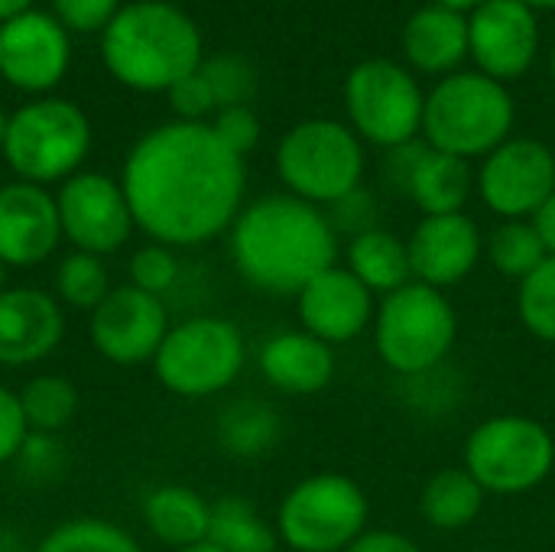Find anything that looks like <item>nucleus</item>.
I'll use <instances>...</instances> for the list:
<instances>
[{"label": "nucleus", "instance_id": "29", "mask_svg": "<svg viewBox=\"0 0 555 552\" xmlns=\"http://www.w3.org/2000/svg\"><path fill=\"white\" fill-rule=\"evenodd\" d=\"M485 254L501 277H511L517 283L527 280L550 257L533 221H501L485 238Z\"/></svg>", "mask_w": 555, "mask_h": 552}, {"label": "nucleus", "instance_id": "34", "mask_svg": "<svg viewBox=\"0 0 555 552\" xmlns=\"http://www.w3.org/2000/svg\"><path fill=\"white\" fill-rule=\"evenodd\" d=\"M202 75L211 85V94H215L218 111L221 107L247 104L254 98V91H257V72H254V65L244 55H234V52H221V55L205 59L202 62Z\"/></svg>", "mask_w": 555, "mask_h": 552}, {"label": "nucleus", "instance_id": "14", "mask_svg": "<svg viewBox=\"0 0 555 552\" xmlns=\"http://www.w3.org/2000/svg\"><path fill=\"white\" fill-rule=\"evenodd\" d=\"M540 52V20L524 0H488L468 13V55L478 72L507 85L530 72Z\"/></svg>", "mask_w": 555, "mask_h": 552}, {"label": "nucleus", "instance_id": "10", "mask_svg": "<svg viewBox=\"0 0 555 552\" xmlns=\"http://www.w3.org/2000/svg\"><path fill=\"white\" fill-rule=\"evenodd\" d=\"M247 361L244 335L234 322L195 316L166 332L153 368L159 384L185 400H202L228 390Z\"/></svg>", "mask_w": 555, "mask_h": 552}, {"label": "nucleus", "instance_id": "42", "mask_svg": "<svg viewBox=\"0 0 555 552\" xmlns=\"http://www.w3.org/2000/svg\"><path fill=\"white\" fill-rule=\"evenodd\" d=\"M423 150H426V140H410V143H403V146L387 150L384 179H387V185H390L393 192H406L410 176H413V169H416Z\"/></svg>", "mask_w": 555, "mask_h": 552}, {"label": "nucleus", "instance_id": "35", "mask_svg": "<svg viewBox=\"0 0 555 552\" xmlns=\"http://www.w3.org/2000/svg\"><path fill=\"white\" fill-rule=\"evenodd\" d=\"M179 280V260L172 254V247L166 244H146L133 254L130 260V286L150 293V296H163L176 286Z\"/></svg>", "mask_w": 555, "mask_h": 552}, {"label": "nucleus", "instance_id": "39", "mask_svg": "<svg viewBox=\"0 0 555 552\" xmlns=\"http://www.w3.org/2000/svg\"><path fill=\"white\" fill-rule=\"evenodd\" d=\"M52 7H55V20L65 29L94 33V29H107V23L120 10V0H52Z\"/></svg>", "mask_w": 555, "mask_h": 552}, {"label": "nucleus", "instance_id": "30", "mask_svg": "<svg viewBox=\"0 0 555 552\" xmlns=\"http://www.w3.org/2000/svg\"><path fill=\"white\" fill-rule=\"evenodd\" d=\"M20 403H23L29 429L52 436L72 423V416L78 410V390L72 381H65L59 374H39L23 387Z\"/></svg>", "mask_w": 555, "mask_h": 552}, {"label": "nucleus", "instance_id": "25", "mask_svg": "<svg viewBox=\"0 0 555 552\" xmlns=\"http://www.w3.org/2000/svg\"><path fill=\"white\" fill-rule=\"evenodd\" d=\"M345 267L380 299L397 293L400 286L413 283L406 241L387 228H371V231L351 238L348 254H345Z\"/></svg>", "mask_w": 555, "mask_h": 552}, {"label": "nucleus", "instance_id": "51", "mask_svg": "<svg viewBox=\"0 0 555 552\" xmlns=\"http://www.w3.org/2000/svg\"><path fill=\"white\" fill-rule=\"evenodd\" d=\"M550 72H553V81H555V49H553V59H550Z\"/></svg>", "mask_w": 555, "mask_h": 552}, {"label": "nucleus", "instance_id": "22", "mask_svg": "<svg viewBox=\"0 0 555 552\" xmlns=\"http://www.w3.org/2000/svg\"><path fill=\"white\" fill-rule=\"evenodd\" d=\"M400 46L413 72L446 78L468 59V13L426 3L406 16Z\"/></svg>", "mask_w": 555, "mask_h": 552}, {"label": "nucleus", "instance_id": "44", "mask_svg": "<svg viewBox=\"0 0 555 552\" xmlns=\"http://www.w3.org/2000/svg\"><path fill=\"white\" fill-rule=\"evenodd\" d=\"M530 221H533V228H537V234H540L546 254L555 257V192L540 205V211H537Z\"/></svg>", "mask_w": 555, "mask_h": 552}, {"label": "nucleus", "instance_id": "33", "mask_svg": "<svg viewBox=\"0 0 555 552\" xmlns=\"http://www.w3.org/2000/svg\"><path fill=\"white\" fill-rule=\"evenodd\" d=\"M55 290L59 296L75 306V309H98L101 299L111 293L107 286V270L101 264V257L94 254H85V251H75L68 254L62 264H59V273H55Z\"/></svg>", "mask_w": 555, "mask_h": 552}, {"label": "nucleus", "instance_id": "6", "mask_svg": "<svg viewBox=\"0 0 555 552\" xmlns=\"http://www.w3.org/2000/svg\"><path fill=\"white\" fill-rule=\"evenodd\" d=\"M364 140L332 117L296 124L276 146V172L286 192L319 208L364 185Z\"/></svg>", "mask_w": 555, "mask_h": 552}, {"label": "nucleus", "instance_id": "49", "mask_svg": "<svg viewBox=\"0 0 555 552\" xmlns=\"http://www.w3.org/2000/svg\"><path fill=\"white\" fill-rule=\"evenodd\" d=\"M7 124H10V117H7L3 107H0V150H3V140H7Z\"/></svg>", "mask_w": 555, "mask_h": 552}, {"label": "nucleus", "instance_id": "11", "mask_svg": "<svg viewBox=\"0 0 555 552\" xmlns=\"http://www.w3.org/2000/svg\"><path fill=\"white\" fill-rule=\"evenodd\" d=\"M348 127L380 150L420 140L426 94L416 75L393 59H364L345 78Z\"/></svg>", "mask_w": 555, "mask_h": 552}, {"label": "nucleus", "instance_id": "19", "mask_svg": "<svg viewBox=\"0 0 555 552\" xmlns=\"http://www.w3.org/2000/svg\"><path fill=\"white\" fill-rule=\"evenodd\" d=\"M62 238L55 198L33 182H10L0 189V264L36 267Z\"/></svg>", "mask_w": 555, "mask_h": 552}, {"label": "nucleus", "instance_id": "47", "mask_svg": "<svg viewBox=\"0 0 555 552\" xmlns=\"http://www.w3.org/2000/svg\"><path fill=\"white\" fill-rule=\"evenodd\" d=\"M176 552H221V550H218L215 543H208V540H205V543H195V547H185V550H176Z\"/></svg>", "mask_w": 555, "mask_h": 552}, {"label": "nucleus", "instance_id": "15", "mask_svg": "<svg viewBox=\"0 0 555 552\" xmlns=\"http://www.w3.org/2000/svg\"><path fill=\"white\" fill-rule=\"evenodd\" d=\"M91 345L114 364H143L153 361L169 325L166 306L159 296H150L137 286L111 290L101 306L91 312Z\"/></svg>", "mask_w": 555, "mask_h": 552}, {"label": "nucleus", "instance_id": "24", "mask_svg": "<svg viewBox=\"0 0 555 552\" xmlns=\"http://www.w3.org/2000/svg\"><path fill=\"white\" fill-rule=\"evenodd\" d=\"M143 521L156 540L172 550H185L208 540L211 527V504L182 485H163L143 501Z\"/></svg>", "mask_w": 555, "mask_h": 552}, {"label": "nucleus", "instance_id": "17", "mask_svg": "<svg viewBox=\"0 0 555 552\" xmlns=\"http://www.w3.org/2000/svg\"><path fill=\"white\" fill-rule=\"evenodd\" d=\"M413 280L433 290H452L472 277L485 257V238L472 215H423L406 238Z\"/></svg>", "mask_w": 555, "mask_h": 552}, {"label": "nucleus", "instance_id": "13", "mask_svg": "<svg viewBox=\"0 0 555 552\" xmlns=\"http://www.w3.org/2000/svg\"><path fill=\"white\" fill-rule=\"evenodd\" d=\"M59 224L62 238L75 251L104 257L127 244L133 231V215L124 195V185L101 172H75L62 182L59 195Z\"/></svg>", "mask_w": 555, "mask_h": 552}, {"label": "nucleus", "instance_id": "41", "mask_svg": "<svg viewBox=\"0 0 555 552\" xmlns=\"http://www.w3.org/2000/svg\"><path fill=\"white\" fill-rule=\"evenodd\" d=\"M16 459L29 478H52L62 468V449L49 433H29Z\"/></svg>", "mask_w": 555, "mask_h": 552}, {"label": "nucleus", "instance_id": "4", "mask_svg": "<svg viewBox=\"0 0 555 552\" xmlns=\"http://www.w3.org/2000/svg\"><path fill=\"white\" fill-rule=\"evenodd\" d=\"M517 120L507 85L475 72H452L426 94L423 140L465 163L485 159L511 140Z\"/></svg>", "mask_w": 555, "mask_h": 552}, {"label": "nucleus", "instance_id": "40", "mask_svg": "<svg viewBox=\"0 0 555 552\" xmlns=\"http://www.w3.org/2000/svg\"><path fill=\"white\" fill-rule=\"evenodd\" d=\"M26 436H29V423H26L20 394L0 387V465L20 455Z\"/></svg>", "mask_w": 555, "mask_h": 552}, {"label": "nucleus", "instance_id": "2", "mask_svg": "<svg viewBox=\"0 0 555 552\" xmlns=\"http://www.w3.org/2000/svg\"><path fill=\"white\" fill-rule=\"evenodd\" d=\"M231 260L254 290L299 296L306 283L338 264V234L325 208L289 192L263 195L234 218Z\"/></svg>", "mask_w": 555, "mask_h": 552}, {"label": "nucleus", "instance_id": "45", "mask_svg": "<svg viewBox=\"0 0 555 552\" xmlns=\"http://www.w3.org/2000/svg\"><path fill=\"white\" fill-rule=\"evenodd\" d=\"M33 7V0H0V23H7V20H13V16H20V13H26Z\"/></svg>", "mask_w": 555, "mask_h": 552}, {"label": "nucleus", "instance_id": "20", "mask_svg": "<svg viewBox=\"0 0 555 552\" xmlns=\"http://www.w3.org/2000/svg\"><path fill=\"white\" fill-rule=\"evenodd\" d=\"M65 335L59 303L33 286L0 293V364L26 368L49 358Z\"/></svg>", "mask_w": 555, "mask_h": 552}, {"label": "nucleus", "instance_id": "18", "mask_svg": "<svg viewBox=\"0 0 555 552\" xmlns=\"http://www.w3.org/2000/svg\"><path fill=\"white\" fill-rule=\"evenodd\" d=\"M299 322L325 345H348L374 325L377 296L345 267L335 264L296 296Z\"/></svg>", "mask_w": 555, "mask_h": 552}, {"label": "nucleus", "instance_id": "9", "mask_svg": "<svg viewBox=\"0 0 555 552\" xmlns=\"http://www.w3.org/2000/svg\"><path fill=\"white\" fill-rule=\"evenodd\" d=\"M88 146L91 124L85 111L62 98H39L10 114L3 156L23 182L46 185L75 176Z\"/></svg>", "mask_w": 555, "mask_h": 552}, {"label": "nucleus", "instance_id": "1", "mask_svg": "<svg viewBox=\"0 0 555 552\" xmlns=\"http://www.w3.org/2000/svg\"><path fill=\"white\" fill-rule=\"evenodd\" d=\"M120 185L140 231L166 247H195L234 224L247 172L211 124L172 120L137 140Z\"/></svg>", "mask_w": 555, "mask_h": 552}, {"label": "nucleus", "instance_id": "38", "mask_svg": "<svg viewBox=\"0 0 555 552\" xmlns=\"http://www.w3.org/2000/svg\"><path fill=\"white\" fill-rule=\"evenodd\" d=\"M166 94H169V107L179 114V120H189V124H202V117H208L211 111H218L215 94H211V85L202 75V68L192 72V75H185L182 81H176Z\"/></svg>", "mask_w": 555, "mask_h": 552}, {"label": "nucleus", "instance_id": "21", "mask_svg": "<svg viewBox=\"0 0 555 552\" xmlns=\"http://www.w3.org/2000/svg\"><path fill=\"white\" fill-rule=\"evenodd\" d=\"M257 368L263 381L289 397L322 394L335 377V348L306 329L276 332L260 345Z\"/></svg>", "mask_w": 555, "mask_h": 552}, {"label": "nucleus", "instance_id": "23", "mask_svg": "<svg viewBox=\"0 0 555 552\" xmlns=\"http://www.w3.org/2000/svg\"><path fill=\"white\" fill-rule=\"evenodd\" d=\"M472 192H475L472 163H465L459 156H449L442 150H433L426 143V150H423L403 195L423 215H455V211H465Z\"/></svg>", "mask_w": 555, "mask_h": 552}, {"label": "nucleus", "instance_id": "32", "mask_svg": "<svg viewBox=\"0 0 555 552\" xmlns=\"http://www.w3.org/2000/svg\"><path fill=\"white\" fill-rule=\"evenodd\" d=\"M36 552H143L130 534L107 521L81 517L55 527Z\"/></svg>", "mask_w": 555, "mask_h": 552}, {"label": "nucleus", "instance_id": "46", "mask_svg": "<svg viewBox=\"0 0 555 552\" xmlns=\"http://www.w3.org/2000/svg\"><path fill=\"white\" fill-rule=\"evenodd\" d=\"M433 3L452 7V10H459V13H472V10H478L481 3H488V0H433Z\"/></svg>", "mask_w": 555, "mask_h": 552}, {"label": "nucleus", "instance_id": "16", "mask_svg": "<svg viewBox=\"0 0 555 552\" xmlns=\"http://www.w3.org/2000/svg\"><path fill=\"white\" fill-rule=\"evenodd\" d=\"M72 42L65 26L39 10L0 23V75L23 91H49L65 78Z\"/></svg>", "mask_w": 555, "mask_h": 552}, {"label": "nucleus", "instance_id": "8", "mask_svg": "<svg viewBox=\"0 0 555 552\" xmlns=\"http://www.w3.org/2000/svg\"><path fill=\"white\" fill-rule=\"evenodd\" d=\"M371 524V501L358 482L319 472L286 491L276 511L280 543L293 552H345Z\"/></svg>", "mask_w": 555, "mask_h": 552}, {"label": "nucleus", "instance_id": "37", "mask_svg": "<svg viewBox=\"0 0 555 552\" xmlns=\"http://www.w3.org/2000/svg\"><path fill=\"white\" fill-rule=\"evenodd\" d=\"M211 130H215L218 140H221L231 153H237L241 159L260 143V120H257V114L250 111V104L221 107L218 117H215V124H211Z\"/></svg>", "mask_w": 555, "mask_h": 552}, {"label": "nucleus", "instance_id": "31", "mask_svg": "<svg viewBox=\"0 0 555 552\" xmlns=\"http://www.w3.org/2000/svg\"><path fill=\"white\" fill-rule=\"evenodd\" d=\"M517 319L533 338L555 345V257L517 283Z\"/></svg>", "mask_w": 555, "mask_h": 552}, {"label": "nucleus", "instance_id": "27", "mask_svg": "<svg viewBox=\"0 0 555 552\" xmlns=\"http://www.w3.org/2000/svg\"><path fill=\"white\" fill-rule=\"evenodd\" d=\"M218 446L234 459H260L280 446V413L263 400H234L218 416Z\"/></svg>", "mask_w": 555, "mask_h": 552}, {"label": "nucleus", "instance_id": "50", "mask_svg": "<svg viewBox=\"0 0 555 552\" xmlns=\"http://www.w3.org/2000/svg\"><path fill=\"white\" fill-rule=\"evenodd\" d=\"M3 283H7V267L0 264V293H3Z\"/></svg>", "mask_w": 555, "mask_h": 552}, {"label": "nucleus", "instance_id": "5", "mask_svg": "<svg viewBox=\"0 0 555 552\" xmlns=\"http://www.w3.org/2000/svg\"><path fill=\"white\" fill-rule=\"evenodd\" d=\"M459 338V316L442 290L406 283L384 296L374 312V348L403 381L433 374L446 364Z\"/></svg>", "mask_w": 555, "mask_h": 552}, {"label": "nucleus", "instance_id": "26", "mask_svg": "<svg viewBox=\"0 0 555 552\" xmlns=\"http://www.w3.org/2000/svg\"><path fill=\"white\" fill-rule=\"evenodd\" d=\"M485 488L465 468L436 472L420 491V514L433 530L459 534L468 530L485 511Z\"/></svg>", "mask_w": 555, "mask_h": 552}, {"label": "nucleus", "instance_id": "7", "mask_svg": "<svg viewBox=\"0 0 555 552\" xmlns=\"http://www.w3.org/2000/svg\"><path fill=\"white\" fill-rule=\"evenodd\" d=\"M462 468L485 488V495H527L553 475V433L540 420L524 413L488 416L465 439Z\"/></svg>", "mask_w": 555, "mask_h": 552}, {"label": "nucleus", "instance_id": "48", "mask_svg": "<svg viewBox=\"0 0 555 552\" xmlns=\"http://www.w3.org/2000/svg\"><path fill=\"white\" fill-rule=\"evenodd\" d=\"M530 10H555V0H524Z\"/></svg>", "mask_w": 555, "mask_h": 552}, {"label": "nucleus", "instance_id": "43", "mask_svg": "<svg viewBox=\"0 0 555 552\" xmlns=\"http://www.w3.org/2000/svg\"><path fill=\"white\" fill-rule=\"evenodd\" d=\"M345 552H423V547L406 537V534H397V530H364L351 547Z\"/></svg>", "mask_w": 555, "mask_h": 552}, {"label": "nucleus", "instance_id": "28", "mask_svg": "<svg viewBox=\"0 0 555 552\" xmlns=\"http://www.w3.org/2000/svg\"><path fill=\"white\" fill-rule=\"evenodd\" d=\"M208 543L221 552H280V534L247 498L228 495L211 504Z\"/></svg>", "mask_w": 555, "mask_h": 552}, {"label": "nucleus", "instance_id": "36", "mask_svg": "<svg viewBox=\"0 0 555 552\" xmlns=\"http://www.w3.org/2000/svg\"><path fill=\"white\" fill-rule=\"evenodd\" d=\"M325 215H328V221H332L338 238H345V234L358 238V234H364L371 228H380L377 224V218H380L377 215V195L367 185H358L354 192H348L338 202H332Z\"/></svg>", "mask_w": 555, "mask_h": 552}, {"label": "nucleus", "instance_id": "12", "mask_svg": "<svg viewBox=\"0 0 555 552\" xmlns=\"http://www.w3.org/2000/svg\"><path fill=\"white\" fill-rule=\"evenodd\" d=\"M475 189L501 221H530L555 192V153L533 137H511L481 159Z\"/></svg>", "mask_w": 555, "mask_h": 552}, {"label": "nucleus", "instance_id": "3", "mask_svg": "<svg viewBox=\"0 0 555 552\" xmlns=\"http://www.w3.org/2000/svg\"><path fill=\"white\" fill-rule=\"evenodd\" d=\"M107 72L137 91H169L202 68L195 20L166 0H137L117 10L101 39Z\"/></svg>", "mask_w": 555, "mask_h": 552}]
</instances>
